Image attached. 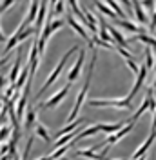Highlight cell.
<instances>
[{"mask_svg":"<svg viewBox=\"0 0 156 160\" xmlns=\"http://www.w3.org/2000/svg\"><path fill=\"white\" fill-rule=\"evenodd\" d=\"M96 51L93 53V62H91V66H89V71H87V77H85V82H84V86H82V89H80V93H78L76 97V102H75V108H73V111L69 113L67 120L69 122H73V120H76V115L78 111H80V108H82V104H84V100H85V97H87V91H89V84H91V77H93V73H95V64H96Z\"/></svg>","mask_w":156,"mask_h":160,"instance_id":"1","label":"cell"},{"mask_svg":"<svg viewBox=\"0 0 156 160\" xmlns=\"http://www.w3.org/2000/svg\"><path fill=\"white\" fill-rule=\"evenodd\" d=\"M76 51H78V46H73V48H71V49H69L67 53H66V55H64V57L60 58V62H58V64H56V68L53 69V73L49 75V77H47V80L44 82V86L40 88L38 95H37V98H38V97H40V95H42V93H46V91H47V88H49V86H51V84H53V82H55V80H56V78H58V77H60V73H62V69H64V68H66V64H67V60L71 58V57H73V55H75Z\"/></svg>","mask_w":156,"mask_h":160,"instance_id":"2","label":"cell"},{"mask_svg":"<svg viewBox=\"0 0 156 160\" xmlns=\"http://www.w3.org/2000/svg\"><path fill=\"white\" fill-rule=\"evenodd\" d=\"M91 108H116V109H133V100L125 98H91Z\"/></svg>","mask_w":156,"mask_h":160,"instance_id":"3","label":"cell"},{"mask_svg":"<svg viewBox=\"0 0 156 160\" xmlns=\"http://www.w3.org/2000/svg\"><path fill=\"white\" fill-rule=\"evenodd\" d=\"M33 33H35V28H31V26H29V28H26L24 31H15V33L11 35V38L7 40V44H6L4 57H6V55H9V51L13 49V48H17L20 42H24V40L27 38V37H31Z\"/></svg>","mask_w":156,"mask_h":160,"instance_id":"4","label":"cell"},{"mask_svg":"<svg viewBox=\"0 0 156 160\" xmlns=\"http://www.w3.org/2000/svg\"><path fill=\"white\" fill-rule=\"evenodd\" d=\"M69 89H71V84L64 86L62 89H58V93H55V95H53L49 100L42 102V104H40V109H53V108H56L60 102H62V100H64V98L69 95Z\"/></svg>","mask_w":156,"mask_h":160,"instance_id":"5","label":"cell"},{"mask_svg":"<svg viewBox=\"0 0 156 160\" xmlns=\"http://www.w3.org/2000/svg\"><path fill=\"white\" fill-rule=\"evenodd\" d=\"M84 62H85V51L80 49L76 62L73 64V68H71L69 73H67V84H73L76 78H80V75H82V68H84Z\"/></svg>","mask_w":156,"mask_h":160,"instance_id":"6","label":"cell"},{"mask_svg":"<svg viewBox=\"0 0 156 160\" xmlns=\"http://www.w3.org/2000/svg\"><path fill=\"white\" fill-rule=\"evenodd\" d=\"M133 128H134V122H131V120H127V124L122 128L120 131H116V133H113V135H109L107 138H105V142H102V146H113V144H116L120 138H124L125 135H129L131 131H133Z\"/></svg>","mask_w":156,"mask_h":160,"instance_id":"7","label":"cell"},{"mask_svg":"<svg viewBox=\"0 0 156 160\" xmlns=\"http://www.w3.org/2000/svg\"><path fill=\"white\" fill-rule=\"evenodd\" d=\"M38 9H40V0H33V2H31V6H29V13H27V17H26V20L18 26V29H17V31H24L26 28H29L31 24L37 20Z\"/></svg>","mask_w":156,"mask_h":160,"instance_id":"8","label":"cell"},{"mask_svg":"<svg viewBox=\"0 0 156 160\" xmlns=\"http://www.w3.org/2000/svg\"><path fill=\"white\" fill-rule=\"evenodd\" d=\"M147 68L145 66H140V71H138V78L136 82H134V86H133V89L129 91V95H127V98L129 100H133L134 97H136V93L140 89H142V86H144V82H145V77H147Z\"/></svg>","mask_w":156,"mask_h":160,"instance_id":"9","label":"cell"},{"mask_svg":"<svg viewBox=\"0 0 156 160\" xmlns=\"http://www.w3.org/2000/svg\"><path fill=\"white\" fill-rule=\"evenodd\" d=\"M66 20H67V24H69V26H71L73 29L76 31V33H78V35H80V37H82L84 40H85V42H87V44H89V48H93V40H91V37H89V33H87L85 29H84V28H82L80 24H78L76 20H75V17L67 15V17H66Z\"/></svg>","mask_w":156,"mask_h":160,"instance_id":"10","label":"cell"},{"mask_svg":"<svg viewBox=\"0 0 156 160\" xmlns=\"http://www.w3.org/2000/svg\"><path fill=\"white\" fill-rule=\"evenodd\" d=\"M82 124H85V118H78V120L69 122L67 126L60 128V129L55 133V138H60V137H64V135H67V133H75V131H78V128H80Z\"/></svg>","mask_w":156,"mask_h":160,"instance_id":"11","label":"cell"},{"mask_svg":"<svg viewBox=\"0 0 156 160\" xmlns=\"http://www.w3.org/2000/svg\"><path fill=\"white\" fill-rule=\"evenodd\" d=\"M131 6H133V9H134V15H136V20L140 26H149V18H147V13L145 9L142 8V4H140V0H131Z\"/></svg>","mask_w":156,"mask_h":160,"instance_id":"12","label":"cell"},{"mask_svg":"<svg viewBox=\"0 0 156 160\" xmlns=\"http://www.w3.org/2000/svg\"><path fill=\"white\" fill-rule=\"evenodd\" d=\"M89 148V146H87ZM109 153V146L107 148H104L102 149V153H96V151H93L91 148L89 149H80V151H76V155L78 157H84V158H89V160H104V157Z\"/></svg>","mask_w":156,"mask_h":160,"instance_id":"13","label":"cell"},{"mask_svg":"<svg viewBox=\"0 0 156 160\" xmlns=\"http://www.w3.org/2000/svg\"><path fill=\"white\" fill-rule=\"evenodd\" d=\"M154 140H156V133H151V137H149V138H147L145 142H144V144H142L134 153H133L131 160H138V158H142V157H145V153L149 151V148L153 146V142H154Z\"/></svg>","mask_w":156,"mask_h":160,"instance_id":"14","label":"cell"},{"mask_svg":"<svg viewBox=\"0 0 156 160\" xmlns=\"http://www.w3.org/2000/svg\"><path fill=\"white\" fill-rule=\"evenodd\" d=\"M116 22V26H120L122 29H127V31H133V33H136V35H140V33H145V28L144 26H136L134 22H131V20H120V18H116L115 20Z\"/></svg>","mask_w":156,"mask_h":160,"instance_id":"15","label":"cell"},{"mask_svg":"<svg viewBox=\"0 0 156 160\" xmlns=\"http://www.w3.org/2000/svg\"><path fill=\"white\" fill-rule=\"evenodd\" d=\"M93 2H95V6L98 8V11H100L102 15H105L107 18H113V20H116V18H118V15H116V13H115V11L111 9L109 6H105L104 2H100V0H93Z\"/></svg>","mask_w":156,"mask_h":160,"instance_id":"16","label":"cell"},{"mask_svg":"<svg viewBox=\"0 0 156 160\" xmlns=\"http://www.w3.org/2000/svg\"><path fill=\"white\" fill-rule=\"evenodd\" d=\"M27 98H29V89H24V95H22L18 106H17V118H18V122H20V118H24V109H26Z\"/></svg>","mask_w":156,"mask_h":160,"instance_id":"17","label":"cell"},{"mask_svg":"<svg viewBox=\"0 0 156 160\" xmlns=\"http://www.w3.org/2000/svg\"><path fill=\"white\" fill-rule=\"evenodd\" d=\"M131 40H138V42H144L147 46H151L153 49H156V38L154 37H149L147 33H140V35H134Z\"/></svg>","mask_w":156,"mask_h":160,"instance_id":"18","label":"cell"},{"mask_svg":"<svg viewBox=\"0 0 156 160\" xmlns=\"http://www.w3.org/2000/svg\"><path fill=\"white\" fill-rule=\"evenodd\" d=\"M98 129L107 133V135H113V133L122 129V122H116V124H98Z\"/></svg>","mask_w":156,"mask_h":160,"instance_id":"19","label":"cell"},{"mask_svg":"<svg viewBox=\"0 0 156 160\" xmlns=\"http://www.w3.org/2000/svg\"><path fill=\"white\" fill-rule=\"evenodd\" d=\"M27 77H29V66H26V68L22 69V73L18 75V78L15 82V88H17V89H22V88L26 86V82H27Z\"/></svg>","mask_w":156,"mask_h":160,"instance_id":"20","label":"cell"},{"mask_svg":"<svg viewBox=\"0 0 156 160\" xmlns=\"http://www.w3.org/2000/svg\"><path fill=\"white\" fill-rule=\"evenodd\" d=\"M18 69H20V53H18V57H17V60H15V64H13L11 73L7 75V80L11 82V86H15V82L18 78Z\"/></svg>","mask_w":156,"mask_h":160,"instance_id":"21","label":"cell"},{"mask_svg":"<svg viewBox=\"0 0 156 160\" xmlns=\"http://www.w3.org/2000/svg\"><path fill=\"white\" fill-rule=\"evenodd\" d=\"M33 124H37V111L33 109V108H29L27 109V115H26V129L31 131Z\"/></svg>","mask_w":156,"mask_h":160,"instance_id":"22","label":"cell"},{"mask_svg":"<svg viewBox=\"0 0 156 160\" xmlns=\"http://www.w3.org/2000/svg\"><path fill=\"white\" fill-rule=\"evenodd\" d=\"M98 131H100V129H98V124L89 126L87 129H84L82 133H78V135H76V142H78V140H82V138H87V137H91V135H96Z\"/></svg>","mask_w":156,"mask_h":160,"instance_id":"23","label":"cell"},{"mask_svg":"<svg viewBox=\"0 0 156 160\" xmlns=\"http://www.w3.org/2000/svg\"><path fill=\"white\" fill-rule=\"evenodd\" d=\"M35 131H37V135H38L40 138H44L46 142H51V135H49V131L46 129V126H42V124H35Z\"/></svg>","mask_w":156,"mask_h":160,"instance_id":"24","label":"cell"},{"mask_svg":"<svg viewBox=\"0 0 156 160\" xmlns=\"http://www.w3.org/2000/svg\"><path fill=\"white\" fill-rule=\"evenodd\" d=\"M140 4H142L144 9L151 11V15H154V11H156V2L154 0H140Z\"/></svg>","mask_w":156,"mask_h":160,"instance_id":"25","label":"cell"},{"mask_svg":"<svg viewBox=\"0 0 156 160\" xmlns=\"http://www.w3.org/2000/svg\"><path fill=\"white\" fill-rule=\"evenodd\" d=\"M145 68L147 69H153L154 68V55L151 53V49H145Z\"/></svg>","mask_w":156,"mask_h":160,"instance_id":"26","label":"cell"},{"mask_svg":"<svg viewBox=\"0 0 156 160\" xmlns=\"http://www.w3.org/2000/svg\"><path fill=\"white\" fill-rule=\"evenodd\" d=\"M11 133H13V129H11L9 126H2L0 128V142H6L11 137Z\"/></svg>","mask_w":156,"mask_h":160,"instance_id":"27","label":"cell"},{"mask_svg":"<svg viewBox=\"0 0 156 160\" xmlns=\"http://www.w3.org/2000/svg\"><path fill=\"white\" fill-rule=\"evenodd\" d=\"M84 17H85V20H87L89 24H91V26L96 29V18H95V15H93V13H91L87 8H84Z\"/></svg>","mask_w":156,"mask_h":160,"instance_id":"28","label":"cell"},{"mask_svg":"<svg viewBox=\"0 0 156 160\" xmlns=\"http://www.w3.org/2000/svg\"><path fill=\"white\" fill-rule=\"evenodd\" d=\"M116 51H118V55H120V57H124L125 60H129V58H134V53L127 51L125 48H120V46H116Z\"/></svg>","mask_w":156,"mask_h":160,"instance_id":"29","label":"cell"},{"mask_svg":"<svg viewBox=\"0 0 156 160\" xmlns=\"http://www.w3.org/2000/svg\"><path fill=\"white\" fill-rule=\"evenodd\" d=\"M93 44H96V46H100V48H113L111 44L104 42L102 38H98V35H93Z\"/></svg>","mask_w":156,"mask_h":160,"instance_id":"30","label":"cell"},{"mask_svg":"<svg viewBox=\"0 0 156 160\" xmlns=\"http://www.w3.org/2000/svg\"><path fill=\"white\" fill-rule=\"evenodd\" d=\"M127 62V66H129V69L133 71V73H136L138 75V71H140V66H138L136 62H134V58H129V60H125Z\"/></svg>","mask_w":156,"mask_h":160,"instance_id":"31","label":"cell"},{"mask_svg":"<svg viewBox=\"0 0 156 160\" xmlns=\"http://www.w3.org/2000/svg\"><path fill=\"white\" fill-rule=\"evenodd\" d=\"M31 148H33V135H31L29 138H27V144H26V151H24V160H27V157H29V151Z\"/></svg>","mask_w":156,"mask_h":160,"instance_id":"32","label":"cell"},{"mask_svg":"<svg viewBox=\"0 0 156 160\" xmlns=\"http://www.w3.org/2000/svg\"><path fill=\"white\" fill-rule=\"evenodd\" d=\"M120 2H122V4L125 6V9H127V15L131 17V8H133V6H131V0H120Z\"/></svg>","mask_w":156,"mask_h":160,"instance_id":"33","label":"cell"},{"mask_svg":"<svg viewBox=\"0 0 156 160\" xmlns=\"http://www.w3.org/2000/svg\"><path fill=\"white\" fill-rule=\"evenodd\" d=\"M7 153H9V146H2V148H0V155H2V157L7 155Z\"/></svg>","mask_w":156,"mask_h":160,"instance_id":"34","label":"cell"},{"mask_svg":"<svg viewBox=\"0 0 156 160\" xmlns=\"http://www.w3.org/2000/svg\"><path fill=\"white\" fill-rule=\"evenodd\" d=\"M6 62H7V55H6V57H4V58H0V68H2V66H4V64H6Z\"/></svg>","mask_w":156,"mask_h":160,"instance_id":"35","label":"cell"},{"mask_svg":"<svg viewBox=\"0 0 156 160\" xmlns=\"http://www.w3.org/2000/svg\"><path fill=\"white\" fill-rule=\"evenodd\" d=\"M2 86H4V75L0 73V89H2Z\"/></svg>","mask_w":156,"mask_h":160,"instance_id":"36","label":"cell"},{"mask_svg":"<svg viewBox=\"0 0 156 160\" xmlns=\"http://www.w3.org/2000/svg\"><path fill=\"white\" fill-rule=\"evenodd\" d=\"M4 40H6V35L2 33V29H0V42H4Z\"/></svg>","mask_w":156,"mask_h":160,"instance_id":"37","label":"cell"},{"mask_svg":"<svg viewBox=\"0 0 156 160\" xmlns=\"http://www.w3.org/2000/svg\"><path fill=\"white\" fill-rule=\"evenodd\" d=\"M38 160H49V157H42V158H38Z\"/></svg>","mask_w":156,"mask_h":160,"instance_id":"38","label":"cell"},{"mask_svg":"<svg viewBox=\"0 0 156 160\" xmlns=\"http://www.w3.org/2000/svg\"><path fill=\"white\" fill-rule=\"evenodd\" d=\"M154 91H156V78H154Z\"/></svg>","mask_w":156,"mask_h":160,"instance_id":"39","label":"cell"},{"mask_svg":"<svg viewBox=\"0 0 156 160\" xmlns=\"http://www.w3.org/2000/svg\"><path fill=\"white\" fill-rule=\"evenodd\" d=\"M2 13H4V11H2V9H0V15H2Z\"/></svg>","mask_w":156,"mask_h":160,"instance_id":"40","label":"cell"},{"mask_svg":"<svg viewBox=\"0 0 156 160\" xmlns=\"http://www.w3.org/2000/svg\"><path fill=\"white\" fill-rule=\"evenodd\" d=\"M0 73H2V71H0Z\"/></svg>","mask_w":156,"mask_h":160,"instance_id":"41","label":"cell"},{"mask_svg":"<svg viewBox=\"0 0 156 160\" xmlns=\"http://www.w3.org/2000/svg\"><path fill=\"white\" fill-rule=\"evenodd\" d=\"M154 51H156V49H154Z\"/></svg>","mask_w":156,"mask_h":160,"instance_id":"42","label":"cell"}]
</instances>
